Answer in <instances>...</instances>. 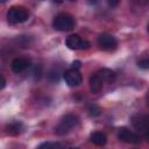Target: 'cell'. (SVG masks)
<instances>
[{"label": "cell", "mask_w": 149, "mask_h": 149, "mask_svg": "<svg viewBox=\"0 0 149 149\" xmlns=\"http://www.w3.org/2000/svg\"><path fill=\"white\" fill-rule=\"evenodd\" d=\"M29 16L28 9H26L22 6H13L7 12V20L12 24H17L27 21Z\"/></svg>", "instance_id": "cell-1"}, {"label": "cell", "mask_w": 149, "mask_h": 149, "mask_svg": "<svg viewBox=\"0 0 149 149\" xmlns=\"http://www.w3.org/2000/svg\"><path fill=\"white\" fill-rule=\"evenodd\" d=\"M52 26L59 31H69L74 27V19L66 13H61L54 17Z\"/></svg>", "instance_id": "cell-2"}, {"label": "cell", "mask_w": 149, "mask_h": 149, "mask_svg": "<svg viewBox=\"0 0 149 149\" xmlns=\"http://www.w3.org/2000/svg\"><path fill=\"white\" fill-rule=\"evenodd\" d=\"M78 123V118L73 114H66L64 115L61 121L58 122V125L55 128V133L57 135H65L68 134L73 127H76Z\"/></svg>", "instance_id": "cell-3"}, {"label": "cell", "mask_w": 149, "mask_h": 149, "mask_svg": "<svg viewBox=\"0 0 149 149\" xmlns=\"http://www.w3.org/2000/svg\"><path fill=\"white\" fill-rule=\"evenodd\" d=\"M130 122L139 134H141L144 137L149 135V115L134 114L130 118Z\"/></svg>", "instance_id": "cell-4"}, {"label": "cell", "mask_w": 149, "mask_h": 149, "mask_svg": "<svg viewBox=\"0 0 149 149\" xmlns=\"http://www.w3.org/2000/svg\"><path fill=\"white\" fill-rule=\"evenodd\" d=\"M65 44H66V47L69 49H72V50H84V49H88L90 48V43L86 40H83L77 34L70 35L65 40Z\"/></svg>", "instance_id": "cell-5"}, {"label": "cell", "mask_w": 149, "mask_h": 149, "mask_svg": "<svg viewBox=\"0 0 149 149\" xmlns=\"http://www.w3.org/2000/svg\"><path fill=\"white\" fill-rule=\"evenodd\" d=\"M98 44L102 50L112 51V50L116 49L118 41H116V38L114 36H112V35H109L107 33H104V34H100L99 37H98Z\"/></svg>", "instance_id": "cell-6"}, {"label": "cell", "mask_w": 149, "mask_h": 149, "mask_svg": "<svg viewBox=\"0 0 149 149\" xmlns=\"http://www.w3.org/2000/svg\"><path fill=\"white\" fill-rule=\"evenodd\" d=\"M118 137L119 140H121L122 142H126V143H132V144H137L140 143V135L136 134L135 132H132L130 129L126 128V127H122L118 130Z\"/></svg>", "instance_id": "cell-7"}, {"label": "cell", "mask_w": 149, "mask_h": 149, "mask_svg": "<svg viewBox=\"0 0 149 149\" xmlns=\"http://www.w3.org/2000/svg\"><path fill=\"white\" fill-rule=\"evenodd\" d=\"M64 80L65 83L71 86V87H74V86H78L81 84L83 81V77L80 74V72L78 71V69H69L64 72Z\"/></svg>", "instance_id": "cell-8"}, {"label": "cell", "mask_w": 149, "mask_h": 149, "mask_svg": "<svg viewBox=\"0 0 149 149\" xmlns=\"http://www.w3.org/2000/svg\"><path fill=\"white\" fill-rule=\"evenodd\" d=\"M29 66H30V61L28 58H24V57L14 58L10 63V68H12V71L14 73H20V72L24 71L26 69H28Z\"/></svg>", "instance_id": "cell-9"}, {"label": "cell", "mask_w": 149, "mask_h": 149, "mask_svg": "<svg viewBox=\"0 0 149 149\" xmlns=\"http://www.w3.org/2000/svg\"><path fill=\"white\" fill-rule=\"evenodd\" d=\"M104 79L101 78V76L95 72L90 77V90L92 93H99L104 86Z\"/></svg>", "instance_id": "cell-10"}, {"label": "cell", "mask_w": 149, "mask_h": 149, "mask_svg": "<svg viewBox=\"0 0 149 149\" xmlns=\"http://www.w3.org/2000/svg\"><path fill=\"white\" fill-rule=\"evenodd\" d=\"M22 129H23V126H22V123L19 122V121L10 122V123H8V125L6 126V132H7V134L13 135V136L19 135V134L22 132Z\"/></svg>", "instance_id": "cell-11"}, {"label": "cell", "mask_w": 149, "mask_h": 149, "mask_svg": "<svg viewBox=\"0 0 149 149\" xmlns=\"http://www.w3.org/2000/svg\"><path fill=\"white\" fill-rule=\"evenodd\" d=\"M90 140L95 146H105L107 142V137L102 132H94L91 134Z\"/></svg>", "instance_id": "cell-12"}, {"label": "cell", "mask_w": 149, "mask_h": 149, "mask_svg": "<svg viewBox=\"0 0 149 149\" xmlns=\"http://www.w3.org/2000/svg\"><path fill=\"white\" fill-rule=\"evenodd\" d=\"M98 73L101 76V78L104 79L105 83H112L115 80V72L109 70V69H101L98 71Z\"/></svg>", "instance_id": "cell-13"}, {"label": "cell", "mask_w": 149, "mask_h": 149, "mask_svg": "<svg viewBox=\"0 0 149 149\" xmlns=\"http://www.w3.org/2000/svg\"><path fill=\"white\" fill-rule=\"evenodd\" d=\"M63 147H64V144L58 143V142H44V143L38 146V148H47V149H49V148H63Z\"/></svg>", "instance_id": "cell-14"}, {"label": "cell", "mask_w": 149, "mask_h": 149, "mask_svg": "<svg viewBox=\"0 0 149 149\" xmlns=\"http://www.w3.org/2000/svg\"><path fill=\"white\" fill-rule=\"evenodd\" d=\"M88 112H90V115H92V116H97V115L100 114V109L97 105H90Z\"/></svg>", "instance_id": "cell-15"}, {"label": "cell", "mask_w": 149, "mask_h": 149, "mask_svg": "<svg viewBox=\"0 0 149 149\" xmlns=\"http://www.w3.org/2000/svg\"><path fill=\"white\" fill-rule=\"evenodd\" d=\"M137 65H139L141 69H149V57L140 59V61L137 62Z\"/></svg>", "instance_id": "cell-16"}, {"label": "cell", "mask_w": 149, "mask_h": 149, "mask_svg": "<svg viewBox=\"0 0 149 149\" xmlns=\"http://www.w3.org/2000/svg\"><path fill=\"white\" fill-rule=\"evenodd\" d=\"M130 2L136 6V7H140V6H147L149 3V0H130Z\"/></svg>", "instance_id": "cell-17"}, {"label": "cell", "mask_w": 149, "mask_h": 149, "mask_svg": "<svg viewBox=\"0 0 149 149\" xmlns=\"http://www.w3.org/2000/svg\"><path fill=\"white\" fill-rule=\"evenodd\" d=\"M119 1H120V0H107L108 5H109L111 7H116V6L119 5Z\"/></svg>", "instance_id": "cell-18"}, {"label": "cell", "mask_w": 149, "mask_h": 149, "mask_svg": "<svg viewBox=\"0 0 149 149\" xmlns=\"http://www.w3.org/2000/svg\"><path fill=\"white\" fill-rule=\"evenodd\" d=\"M71 68H72V69H79V68H80V62H79V61H76V62H73Z\"/></svg>", "instance_id": "cell-19"}, {"label": "cell", "mask_w": 149, "mask_h": 149, "mask_svg": "<svg viewBox=\"0 0 149 149\" xmlns=\"http://www.w3.org/2000/svg\"><path fill=\"white\" fill-rule=\"evenodd\" d=\"M5 85H6V80H5L3 76H1V88H3V87H5Z\"/></svg>", "instance_id": "cell-20"}, {"label": "cell", "mask_w": 149, "mask_h": 149, "mask_svg": "<svg viewBox=\"0 0 149 149\" xmlns=\"http://www.w3.org/2000/svg\"><path fill=\"white\" fill-rule=\"evenodd\" d=\"M98 1H99V0H88V2H90V3H92V5H95Z\"/></svg>", "instance_id": "cell-21"}, {"label": "cell", "mask_w": 149, "mask_h": 149, "mask_svg": "<svg viewBox=\"0 0 149 149\" xmlns=\"http://www.w3.org/2000/svg\"><path fill=\"white\" fill-rule=\"evenodd\" d=\"M54 2H56V3H61V2H63V0H54Z\"/></svg>", "instance_id": "cell-22"}, {"label": "cell", "mask_w": 149, "mask_h": 149, "mask_svg": "<svg viewBox=\"0 0 149 149\" xmlns=\"http://www.w3.org/2000/svg\"><path fill=\"white\" fill-rule=\"evenodd\" d=\"M147 102H148V106H149V91H148V94H147Z\"/></svg>", "instance_id": "cell-23"}, {"label": "cell", "mask_w": 149, "mask_h": 149, "mask_svg": "<svg viewBox=\"0 0 149 149\" xmlns=\"http://www.w3.org/2000/svg\"><path fill=\"white\" fill-rule=\"evenodd\" d=\"M6 1H7V0H1V2H6Z\"/></svg>", "instance_id": "cell-24"}, {"label": "cell", "mask_w": 149, "mask_h": 149, "mask_svg": "<svg viewBox=\"0 0 149 149\" xmlns=\"http://www.w3.org/2000/svg\"><path fill=\"white\" fill-rule=\"evenodd\" d=\"M146 139H147V140H148V141H149V135H148V136H147V137H146Z\"/></svg>", "instance_id": "cell-25"}, {"label": "cell", "mask_w": 149, "mask_h": 149, "mask_svg": "<svg viewBox=\"0 0 149 149\" xmlns=\"http://www.w3.org/2000/svg\"><path fill=\"white\" fill-rule=\"evenodd\" d=\"M148 33H149V24H148Z\"/></svg>", "instance_id": "cell-26"}, {"label": "cell", "mask_w": 149, "mask_h": 149, "mask_svg": "<svg viewBox=\"0 0 149 149\" xmlns=\"http://www.w3.org/2000/svg\"><path fill=\"white\" fill-rule=\"evenodd\" d=\"M70 1H74V0H70Z\"/></svg>", "instance_id": "cell-27"}]
</instances>
